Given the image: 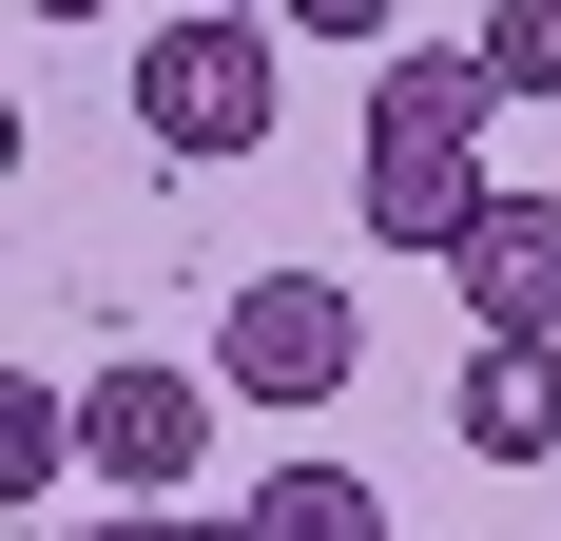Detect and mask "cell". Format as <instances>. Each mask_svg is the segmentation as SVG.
<instances>
[{"mask_svg": "<svg viewBox=\"0 0 561 541\" xmlns=\"http://www.w3.org/2000/svg\"><path fill=\"white\" fill-rule=\"evenodd\" d=\"M20 20H98V0H20Z\"/></svg>", "mask_w": 561, "mask_h": 541, "instance_id": "12", "label": "cell"}, {"mask_svg": "<svg viewBox=\"0 0 561 541\" xmlns=\"http://www.w3.org/2000/svg\"><path fill=\"white\" fill-rule=\"evenodd\" d=\"M58 464H98V445H78V387H0V503H58Z\"/></svg>", "mask_w": 561, "mask_h": 541, "instance_id": "8", "label": "cell"}, {"mask_svg": "<svg viewBox=\"0 0 561 541\" xmlns=\"http://www.w3.org/2000/svg\"><path fill=\"white\" fill-rule=\"evenodd\" d=\"M214 426H232L214 368H98V387H78V445H98V484H136V503L194 484V464H214Z\"/></svg>", "mask_w": 561, "mask_h": 541, "instance_id": "4", "label": "cell"}, {"mask_svg": "<svg viewBox=\"0 0 561 541\" xmlns=\"http://www.w3.org/2000/svg\"><path fill=\"white\" fill-rule=\"evenodd\" d=\"M272 20H290V39H368V58H388V20H407V0H272Z\"/></svg>", "mask_w": 561, "mask_h": 541, "instance_id": "10", "label": "cell"}, {"mask_svg": "<svg viewBox=\"0 0 561 541\" xmlns=\"http://www.w3.org/2000/svg\"><path fill=\"white\" fill-rule=\"evenodd\" d=\"M484 116H504V78H484V58H368V156H348V194H368V232H388V252H465V232H484V194H504V174H484Z\"/></svg>", "mask_w": 561, "mask_h": 541, "instance_id": "1", "label": "cell"}, {"mask_svg": "<svg viewBox=\"0 0 561 541\" xmlns=\"http://www.w3.org/2000/svg\"><path fill=\"white\" fill-rule=\"evenodd\" d=\"M348 368H368V310L330 270H232V348H214L232 406H330Z\"/></svg>", "mask_w": 561, "mask_h": 541, "instance_id": "3", "label": "cell"}, {"mask_svg": "<svg viewBox=\"0 0 561 541\" xmlns=\"http://www.w3.org/2000/svg\"><path fill=\"white\" fill-rule=\"evenodd\" d=\"M484 464H561V329L542 348H465V406H446Z\"/></svg>", "mask_w": 561, "mask_h": 541, "instance_id": "6", "label": "cell"}, {"mask_svg": "<svg viewBox=\"0 0 561 541\" xmlns=\"http://www.w3.org/2000/svg\"><path fill=\"white\" fill-rule=\"evenodd\" d=\"M232 541H388V484L368 464H272V484L232 503Z\"/></svg>", "mask_w": 561, "mask_h": 541, "instance_id": "7", "label": "cell"}, {"mask_svg": "<svg viewBox=\"0 0 561 541\" xmlns=\"http://www.w3.org/2000/svg\"><path fill=\"white\" fill-rule=\"evenodd\" d=\"M465 58L504 78V116H523V97H561V0H484V39H465Z\"/></svg>", "mask_w": 561, "mask_h": 541, "instance_id": "9", "label": "cell"}, {"mask_svg": "<svg viewBox=\"0 0 561 541\" xmlns=\"http://www.w3.org/2000/svg\"><path fill=\"white\" fill-rule=\"evenodd\" d=\"M136 136H156V156H252V136H272V20H156V39H136Z\"/></svg>", "mask_w": 561, "mask_h": 541, "instance_id": "2", "label": "cell"}, {"mask_svg": "<svg viewBox=\"0 0 561 541\" xmlns=\"http://www.w3.org/2000/svg\"><path fill=\"white\" fill-rule=\"evenodd\" d=\"M98 541H232V522H194V503H136V522H98Z\"/></svg>", "mask_w": 561, "mask_h": 541, "instance_id": "11", "label": "cell"}, {"mask_svg": "<svg viewBox=\"0 0 561 541\" xmlns=\"http://www.w3.org/2000/svg\"><path fill=\"white\" fill-rule=\"evenodd\" d=\"M446 290H465L484 348H542L561 329V194H484V232L446 252Z\"/></svg>", "mask_w": 561, "mask_h": 541, "instance_id": "5", "label": "cell"}]
</instances>
